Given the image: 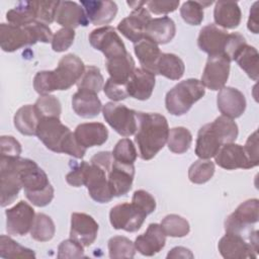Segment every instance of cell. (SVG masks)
<instances>
[{
	"label": "cell",
	"instance_id": "17",
	"mask_svg": "<svg viewBox=\"0 0 259 259\" xmlns=\"http://www.w3.org/2000/svg\"><path fill=\"white\" fill-rule=\"evenodd\" d=\"M151 19L148 9L140 6L117 24V30L132 42L137 44L145 37V30Z\"/></svg>",
	"mask_w": 259,
	"mask_h": 259
},
{
	"label": "cell",
	"instance_id": "46",
	"mask_svg": "<svg viewBox=\"0 0 259 259\" xmlns=\"http://www.w3.org/2000/svg\"><path fill=\"white\" fill-rule=\"evenodd\" d=\"M111 153L114 160L124 164H134L138 157V152L133 141L127 138L119 140Z\"/></svg>",
	"mask_w": 259,
	"mask_h": 259
},
{
	"label": "cell",
	"instance_id": "8",
	"mask_svg": "<svg viewBox=\"0 0 259 259\" xmlns=\"http://www.w3.org/2000/svg\"><path fill=\"white\" fill-rule=\"evenodd\" d=\"M23 163L24 158L0 157V186L2 207L12 203L22 188L20 171Z\"/></svg>",
	"mask_w": 259,
	"mask_h": 259
},
{
	"label": "cell",
	"instance_id": "25",
	"mask_svg": "<svg viewBox=\"0 0 259 259\" xmlns=\"http://www.w3.org/2000/svg\"><path fill=\"white\" fill-rule=\"evenodd\" d=\"M224 142L212 123L201 126L197 134L195 144V155L200 159L208 160L215 156Z\"/></svg>",
	"mask_w": 259,
	"mask_h": 259
},
{
	"label": "cell",
	"instance_id": "47",
	"mask_svg": "<svg viewBox=\"0 0 259 259\" xmlns=\"http://www.w3.org/2000/svg\"><path fill=\"white\" fill-rule=\"evenodd\" d=\"M203 6L201 1H186L181 5L180 15L190 25H199L203 20Z\"/></svg>",
	"mask_w": 259,
	"mask_h": 259
},
{
	"label": "cell",
	"instance_id": "40",
	"mask_svg": "<svg viewBox=\"0 0 259 259\" xmlns=\"http://www.w3.org/2000/svg\"><path fill=\"white\" fill-rule=\"evenodd\" d=\"M0 256L2 258H35L33 250L19 245L10 237H0Z\"/></svg>",
	"mask_w": 259,
	"mask_h": 259
},
{
	"label": "cell",
	"instance_id": "43",
	"mask_svg": "<svg viewBox=\"0 0 259 259\" xmlns=\"http://www.w3.org/2000/svg\"><path fill=\"white\" fill-rule=\"evenodd\" d=\"M33 105L39 119L42 117H60L62 113L61 102L55 95H40Z\"/></svg>",
	"mask_w": 259,
	"mask_h": 259
},
{
	"label": "cell",
	"instance_id": "39",
	"mask_svg": "<svg viewBox=\"0 0 259 259\" xmlns=\"http://www.w3.org/2000/svg\"><path fill=\"white\" fill-rule=\"evenodd\" d=\"M161 227L166 236L173 238L185 237L190 231V226L187 220L174 213L166 215L161 222Z\"/></svg>",
	"mask_w": 259,
	"mask_h": 259
},
{
	"label": "cell",
	"instance_id": "24",
	"mask_svg": "<svg viewBox=\"0 0 259 259\" xmlns=\"http://www.w3.org/2000/svg\"><path fill=\"white\" fill-rule=\"evenodd\" d=\"M155 74L144 68H136L126 83L128 96L138 100H147L151 97L155 87Z\"/></svg>",
	"mask_w": 259,
	"mask_h": 259
},
{
	"label": "cell",
	"instance_id": "13",
	"mask_svg": "<svg viewBox=\"0 0 259 259\" xmlns=\"http://www.w3.org/2000/svg\"><path fill=\"white\" fill-rule=\"evenodd\" d=\"M230 64L231 61L225 55L208 56L201 76L202 85L212 91L225 87L230 74Z\"/></svg>",
	"mask_w": 259,
	"mask_h": 259
},
{
	"label": "cell",
	"instance_id": "52",
	"mask_svg": "<svg viewBox=\"0 0 259 259\" xmlns=\"http://www.w3.org/2000/svg\"><path fill=\"white\" fill-rule=\"evenodd\" d=\"M104 94L113 101H120L128 97L126 91V84H120L113 81L111 78H108L103 86Z\"/></svg>",
	"mask_w": 259,
	"mask_h": 259
},
{
	"label": "cell",
	"instance_id": "30",
	"mask_svg": "<svg viewBox=\"0 0 259 259\" xmlns=\"http://www.w3.org/2000/svg\"><path fill=\"white\" fill-rule=\"evenodd\" d=\"M242 12L237 2L218 1L213 9V19L217 26L226 29H234L239 26Z\"/></svg>",
	"mask_w": 259,
	"mask_h": 259
},
{
	"label": "cell",
	"instance_id": "37",
	"mask_svg": "<svg viewBox=\"0 0 259 259\" xmlns=\"http://www.w3.org/2000/svg\"><path fill=\"white\" fill-rule=\"evenodd\" d=\"M192 143V135L184 126H176L169 130L167 145L171 152L183 154L188 151Z\"/></svg>",
	"mask_w": 259,
	"mask_h": 259
},
{
	"label": "cell",
	"instance_id": "38",
	"mask_svg": "<svg viewBox=\"0 0 259 259\" xmlns=\"http://www.w3.org/2000/svg\"><path fill=\"white\" fill-rule=\"evenodd\" d=\"M55 233L56 227L53 220L45 213H36L30 230L31 238L37 242H48L53 239Z\"/></svg>",
	"mask_w": 259,
	"mask_h": 259
},
{
	"label": "cell",
	"instance_id": "42",
	"mask_svg": "<svg viewBox=\"0 0 259 259\" xmlns=\"http://www.w3.org/2000/svg\"><path fill=\"white\" fill-rule=\"evenodd\" d=\"M214 163L210 160L199 159L188 169V178L192 183L203 184L210 180L214 174Z\"/></svg>",
	"mask_w": 259,
	"mask_h": 259
},
{
	"label": "cell",
	"instance_id": "57",
	"mask_svg": "<svg viewBox=\"0 0 259 259\" xmlns=\"http://www.w3.org/2000/svg\"><path fill=\"white\" fill-rule=\"evenodd\" d=\"M247 27L251 32L258 33V2H255L250 9Z\"/></svg>",
	"mask_w": 259,
	"mask_h": 259
},
{
	"label": "cell",
	"instance_id": "14",
	"mask_svg": "<svg viewBox=\"0 0 259 259\" xmlns=\"http://www.w3.org/2000/svg\"><path fill=\"white\" fill-rule=\"evenodd\" d=\"M6 231L9 235L24 236L30 232L34 222V209L27 202L20 200L5 210Z\"/></svg>",
	"mask_w": 259,
	"mask_h": 259
},
{
	"label": "cell",
	"instance_id": "55",
	"mask_svg": "<svg viewBox=\"0 0 259 259\" xmlns=\"http://www.w3.org/2000/svg\"><path fill=\"white\" fill-rule=\"evenodd\" d=\"M244 151L252 165V167H256L259 164V151H258V133L255 131L253 134H251L247 141L245 146L243 147Z\"/></svg>",
	"mask_w": 259,
	"mask_h": 259
},
{
	"label": "cell",
	"instance_id": "20",
	"mask_svg": "<svg viewBox=\"0 0 259 259\" xmlns=\"http://www.w3.org/2000/svg\"><path fill=\"white\" fill-rule=\"evenodd\" d=\"M215 163L224 169H250L253 168L243 146L235 143L224 144L214 156Z\"/></svg>",
	"mask_w": 259,
	"mask_h": 259
},
{
	"label": "cell",
	"instance_id": "19",
	"mask_svg": "<svg viewBox=\"0 0 259 259\" xmlns=\"http://www.w3.org/2000/svg\"><path fill=\"white\" fill-rule=\"evenodd\" d=\"M134 177V164H124L113 159L108 169V181L113 196L120 197L125 195L132 189Z\"/></svg>",
	"mask_w": 259,
	"mask_h": 259
},
{
	"label": "cell",
	"instance_id": "54",
	"mask_svg": "<svg viewBox=\"0 0 259 259\" xmlns=\"http://www.w3.org/2000/svg\"><path fill=\"white\" fill-rule=\"evenodd\" d=\"M179 0L177 1H146L147 9L154 14H167L175 11L179 6Z\"/></svg>",
	"mask_w": 259,
	"mask_h": 259
},
{
	"label": "cell",
	"instance_id": "12",
	"mask_svg": "<svg viewBox=\"0 0 259 259\" xmlns=\"http://www.w3.org/2000/svg\"><path fill=\"white\" fill-rule=\"evenodd\" d=\"M89 42L95 49L103 53L106 60L125 55V46L112 26H103L92 30L89 34Z\"/></svg>",
	"mask_w": 259,
	"mask_h": 259
},
{
	"label": "cell",
	"instance_id": "23",
	"mask_svg": "<svg viewBox=\"0 0 259 259\" xmlns=\"http://www.w3.org/2000/svg\"><path fill=\"white\" fill-rule=\"evenodd\" d=\"M55 21L65 28L87 26L89 19L84 8L74 1H59Z\"/></svg>",
	"mask_w": 259,
	"mask_h": 259
},
{
	"label": "cell",
	"instance_id": "53",
	"mask_svg": "<svg viewBox=\"0 0 259 259\" xmlns=\"http://www.w3.org/2000/svg\"><path fill=\"white\" fill-rule=\"evenodd\" d=\"M0 157H19L21 154V145L12 136L0 138Z\"/></svg>",
	"mask_w": 259,
	"mask_h": 259
},
{
	"label": "cell",
	"instance_id": "3",
	"mask_svg": "<svg viewBox=\"0 0 259 259\" xmlns=\"http://www.w3.org/2000/svg\"><path fill=\"white\" fill-rule=\"evenodd\" d=\"M53 32L49 25L34 21L25 26L10 23L0 24V47L4 52L12 53L37 41L52 42Z\"/></svg>",
	"mask_w": 259,
	"mask_h": 259
},
{
	"label": "cell",
	"instance_id": "2",
	"mask_svg": "<svg viewBox=\"0 0 259 259\" xmlns=\"http://www.w3.org/2000/svg\"><path fill=\"white\" fill-rule=\"evenodd\" d=\"M85 70L83 61L74 54L61 58L53 71H39L33 78V88L39 95H47L56 90H68L77 84Z\"/></svg>",
	"mask_w": 259,
	"mask_h": 259
},
{
	"label": "cell",
	"instance_id": "29",
	"mask_svg": "<svg viewBox=\"0 0 259 259\" xmlns=\"http://www.w3.org/2000/svg\"><path fill=\"white\" fill-rule=\"evenodd\" d=\"M176 33L175 22L168 16L151 19L145 30V37L157 45L170 42Z\"/></svg>",
	"mask_w": 259,
	"mask_h": 259
},
{
	"label": "cell",
	"instance_id": "48",
	"mask_svg": "<svg viewBox=\"0 0 259 259\" xmlns=\"http://www.w3.org/2000/svg\"><path fill=\"white\" fill-rule=\"evenodd\" d=\"M75 31L71 28H61L57 30L52 39V49L57 52H65L67 51L74 42Z\"/></svg>",
	"mask_w": 259,
	"mask_h": 259
},
{
	"label": "cell",
	"instance_id": "22",
	"mask_svg": "<svg viewBox=\"0 0 259 259\" xmlns=\"http://www.w3.org/2000/svg\"><path fill=\"white\" fill-rule=\"evenodd\" d=\"M136 250L144 256H154L159 253L166 244V235L159 224H150L146 232L135 240Z\"/></svg>",
	"mask_w": 259,
	"mask_h": 259
},
{
	"label": "cell",
	"instance_id": "18",
	"mask_svg": "<svg viewBox=\"0 0 259 259\" xmlns=\"http://www.w3.org/2000/svg\"><path fill=\"white\" fill-rule=\"evenodd\" d=\"M98 228L96 221L87 213L73 212L71 214L70 238L84 247H89L94 243L97 238Z\"/></svg>",
	"mask_w": 259,
	"mask_h": 259
},
{
	"label": "cell",
	"instance_id": "50",
	"mask_svg": "<svg viewBox=\"0 0 259 259\" xmlns=\"http://www.w3.org/2000/svg\"><path fill=\"white\" fill-rule=\"evenodd\" d=\"M59 1H36V21L51 24L55 21Z\"/></svg>",
	"mask_w": 259,
	"mask_h": 259
},
{
	"label": "cell",
	"instance_id": "51",
	"mask_svg": "<svg viewBox=\"0 0 259 259\" xmlns=\"http://www.w3.org/2000/svg\"><path fill=\"white\" fill-rule=\"evenodd\" d=\"M132 202L139 208L144 210L147 214L152 213L156 209V200L152 194L146 190H136L133 194Z\"/></svg>",
	"mask_w": 259,
	"mask_h": 259
},
{
	"label": "cell",
	"instance_id": "11",
	"mask_svg": "<svg viewBox=\"0 0 259 259\" xmlns=\"http://www.w3.org/2000/svg\"><path fill=\"white\" fill-rule=\"evenodd\" d=\"M147 213L133 202H123L114 205L109 211V221L113 229L134 233L141 229Z\"/></svg>",
	"mask_w": 259,
	"mask_h": 259
},
{
	"label": "cell",
	"instance_id": "45",
	"mask_svg": "<svg viewBox=\"0 0 259 259\" xmlns=\"http://www.w3.org/2000/svg\"><path fill=\"white\" fill-rule=\"evenodd\" d=\"M211 123L218 131L224 144L234 143L238 138V125L232 118L227 117L225 115H221L217 117Z\"/></svg>",
	"mask_w": 259,
	"mask_h": 259
},
{
	"label": "cell",
	"instance_id": "44",
	"mask_svg": "<svg viewBox=\"0 0 259 259\" xmlns=\"http://www.w3.org/2000/svg\"><path fill=\"white\" fill-rule=\"evenodd\" d=\"M110 258H133L136 254L135 244L126 237L114 236L108 241Z\"/></svg>",
	"mask_w": 259,
	"mask_h": 259
},
{
	"label": "cell",
	"instance_id": "7",
	"mask_svg": "<svg viewBox=\"0 0 259 259\" xmlns=\"http://www.w3.org/2000/svg\"><path fill=\"white\" fill-rule=\"evenodd\" d=\"M259 220V200L251 198L242 202L225 221L226 233L241 235L255 246H258V231H252L251 226Z\"/></svg>",
	"mask_w": 259,
	"mask_h": 259
},
{
	"label": "cell",
	"instance_id": "15",
	"mask_svg": "<svg viewBox=\"0 0 259 259\" xmlns=\"http://www.w3.org/2000/svg\"><path fill=\"white\" fill-rule=\"evenodd\" d=\"M218 249L226 259L256 258L258 254V246H255L243 236L233 233H226L221 238Z\"/></svg>",
	"mask_w": 259,
	"mask_h": 259
},
{
	"label": "cell",
	"instance_id": "16",
	"mask_svg": "<svg viewBox=\"0 0 259 259\" xmlns=\"http://www.w3.org/2000/svg\"><path fill=\"white\" fill-rule=\"evenodd\" d=\"M230 33L213 23L203 26L198 34L197 46L208 56L225 55Z\"/></svg>",
	"mask_w": 259,
	"mask_h": 259
},
{
	"label": "cell",
	"instance_id": "21",
	"mask_svg": "<svg viewBox=\"0 0 259 259\" xmlns=\"http://www.w3.org/2000/svg\"><path fill=\"white\" fill-rule=\"evenodd\" d=\"M217 104L222 115L233 119L244 113L246 98L240 90L234 87H223L218 93Z\"/></svg>",
	"mask_w": 259,
	"mask_h": 259
},
{
	"label": "cell",
	"instance_id": "49",
	"mask_svg": "<svg viewBox=\"0 0 259 259\" xmlns=\"http://www.w3.org/2000/svg\"><path fill=\"white\" fill-rule=\"evenodd\" d=\"M76 240L70 238L63 241L58 247V258L67 259V258H81L84 257V249Z\"/></svg>",
	"mask_w": 259,
	"mask_h": 259
},
{
	"label": "cell",
	"instance_id": "28",
	"mask_svg": "<svg viewBox=\"0 0 259 259\" xmlns=\"http://www.w3.org/2000/svg\"><path fill=\"white\" fill-rule=\"evenodd\" d=\"M72 107L77 115L83 118H92L97 116L102 110V103L97 93L78 89L72 97Z\"/></svg>",
	"mask_w": 259,
	"mask_h": 259
},
{
	"label": "cell",
	"instance_id": "34",
	"mask_svg": "<svg viewBox=\"0 0 259 259\" xmlns=\"http://www.w3.org/2000/svg\"><path fill=\"white\" fill-rule=\"evenodd\" d=\"M184 71V63L178 56L170 53H162L157 62L155 73L170 80H179L183 76Z\"/></svg>",
	"mask_w": 259,
	"mask_h": 259
},
{
	"label": "cell",
	"instance_id": "4",
	"mask_svg": "<svg viewBox=\"0 0 259 259\" xmlns=\"http://www.w3.org/2000/svg\"><path fill=\"white\" fill-rule=\"evenodd\" d=\"M112 161V153L103 151L95 154L90 163H86L84 185L90 197L96 202L107 203L114 197L108 181V169Z\"/></svg>",
	"mask_w": 259,
	"mask_h": 259
},
{
	"label": "cell",
	"instance_id": "27",
	"mask_svg": "<svg viewBox=\"0 0 259 259\" xmlns=\"http://www.w3.org/2000/svg\"><path fill=\"white\" fill-rule=\"evenodd\" d=\"M74 135L78 143L87 149L103 145L108 139V130L101 122H85L77 125Z\"/></svg>",
	"mask_w": 259,
	"mask_h": 259
},
{
	"label": "cell",
	"instance_id": "26",
	"mask_svg": "<svg viewBox=\"0 0 259 259\" xmlns=\"http://www.w3.org/2000/svg\"><path fill=\"white\" fill-rule=\"evenodd\" d=\"M81 6L84 8L89 22L94 25L110 23L117 13L116 3L110 0H83Z\"/></svg>",
	"mask_w": 259,
	"mask_h": 259
},
{
	"label": "cell",
	"instance_id": "33",
	"mask_svg": "<svg viewBox=\"0 0 259 259\" xmlns=\"http://www.w3.org/2000/svg\"><path fill=\"white\" fill-rule=\"evenodd\" d=\"M14 126L25 136H36V128L39 117L35 111L34 105L26 104L21 106L14 114Z\"/></svg>",
	"mask_w": 259,
	"mask_h": 259
},
{
	"label": "cell",
	"instance_id": "5",
	"mask_svg": "<svg viewBox=\"0 0 259 259\" xmlns=\"http://www.w3.org/2000/svg\"><path fill=\"white\" fill-rule=\"evenodd\" d=\"M20 177L25 196L33 205L42 207L53 200L54 187L47 173L34 161L24 158Z\"/></svg>",
	"mask_w": 259,
	"mask_h": 259
},
{
	"label": "cell",
	"instance_id": "6",
	"mask_svg": "<svg viewBox=\"0 0 259 259\" xmlns=\"http://www.w3.org/2000/svg\"><path fill=\"white\" fill-rule=\"evenodd\" d=\"M204 88L202 83L194 78L179 82L166 94V109L172 115L185 114L196 101L203 97L205 94Z\"/></svg>",
	"mask_w": 259,
	"mask_h": 259
},
{
	"label": "cell",
	"instance_id": "58",
	"mask_svg": "<svg viewBox=\"0 0 259 259\" xmlns=\"http://www.w3.org/2000/svg\"><path fill=\"white\" fill-rule=\"evenodd\" d=\"M192 252L184 247H174L171 251L167 254V258H193Z\"/></svg>",
	"mask_w": 259,
	"mask_h": 259
},
{
	"label": "cell",
	"instance_id": "9",
	"mask_svg": "<svg viewBox=\"0 0 259 259\" xmlns=\"http://www.w3.org/2000/svg\"><path fill=\"white\" fill-rule=\"evenodd\" d=\"M105 121L120 136L130 137L136 134L138 127L137 111L124 104L107 102L102 107Z\"/></svg>",
	"mask_w": 259,
	"mask_h": 259
},
{
	"label": "cell",
	"instance_id": "36",
	"mask_svg": "<svg viewBox=\"0 0 259 259\" xmlns=\"http://www.w3.org/2000/svg\"><path fill=\"white\" fill-rule=\"evenodd\" d=\"M234 61L239 67L254 81L258 80L259 75V54L254 47L247 45V42L238 51Z\"/></svg>",
	"mask_w": 259,
	"mask_h": 259
},
{
	"label": "cell",
	"instance_id": "41",
	"mask_svg": "<svg viewBox=\"0 0 259 259\" xmlns=\"http://www.w3.org/2000/svg\"><path fill=\"white\" fill-rule=\"evenodd\" d=\"M103 83L104 79L100 69L96 66H87L76 85L78 89H85L98 94L99 91L103 89Z\"/></svg>",
	"mask_w": 259,
	"mask_h": 259
},
{
	"label": "cell",
	"instance_id": "32",
	"mask_svg": "<svg viewBox=\"0 0 259 259\" xmlns=\"http://www.w3.org/2000/svg\"><path fill=\"white\" fill-rule=\"evenodd\" d=\"M134 51L142 68L153 72L156 75V65L161 56V51L157 44L144 37L134 46Z\"/></svg>",
	"mask_w": 259,
	"mask_h": 259
},
{
	"label": "cell",
	"instance_id": "1",
	"mask_svg": "<svg viewBox=\"0 0 259 259\" xmlns=\"http://www.w3.org/2000/svg\"><path fill=\"white\" fill-rule=\"evenodd\" d=\"M135 142L143 160L153 159L165 146L169 134L166 117L160 113L138 112Z\"/></svg>",
	"mask_w": 259,
	"mask_h": 259
},
{
	"label": "cell",
	"instance_id": "35",
	"mask_svg": "<svg viewBox=\"0 0 259 259\" xmlns=\"http://www.w3.org/2000/svg\"><path fill=\"white\" fill-rule=\"evenodd\" d=\"M8 23L25 26L36 21V1H21L6 13Z\"/></svg>",
	"mask_w": 259,
	"mask_h": 259
},
{
	"label": "cell",
	"instance_id": "31",
	"mask_svg": "<svg viewBox=\"0 0 259 259\" xmlns=\"http://www.w3.org/2000/svg\"><path fill=\"white\" fill-rule=\"evenodd\" d=\"M135 65V61L128 52L125 55L106 60V70L110 76L109 78L124 85L134 73Z\"/></svg>",
	"mask_w": 259,
	"mask_h": 259
},
{
	"label": "cell",
	"instance_id": "10",
	"mask_svg": "<svg viewBox=\"0 0 259 259\" xmlns=\"http://www.w3.org/2000/svg\"><path fill=\"white\" fill-rule=\"evenodd\" d=\"M71 130L62 123L60 117H42L39 119L36 136L51 151L63 153V148L71 136Z\"/></svg>",
	"mask_w": 259,
	"mask_h": 259
},
{
	"label": "cell",
	"instance_id": "56",
	"mask_svg": "<svg viewBox=\"0 0 259 259\" xmlns=\"http://www.w3.org/2000/svg\"><path fill=\"white\" fill-rule=\"evenodd\" d=\"M86 163V161H82L81 163L76 164L74 168L66 175V181L68 184L74 187H80L84 185Z\"/></svg>",
	"mask_w": 259,
	"mask_h": 259
}]
</instances>
